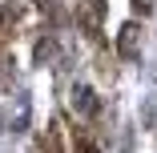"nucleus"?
Returning a JSON list of instances; mask_svg holds the SVG:
<instances>
[{"label": "nucleus", "mask_w": 157, "mask_h": 153, "mask_svg": "<svg viewBox=\"0 0 157 153\" xmlns=\"http://www.w3.org/2000/svg\"><path fill=\"white\" fill-rule=\"evenodd\" d=\"M133 33H137V28L129 24V28H125V36H121V48H125V52H129V56L137 52V36H133Z\"/></svg>", "instance_id": "1"}]
</instances>
